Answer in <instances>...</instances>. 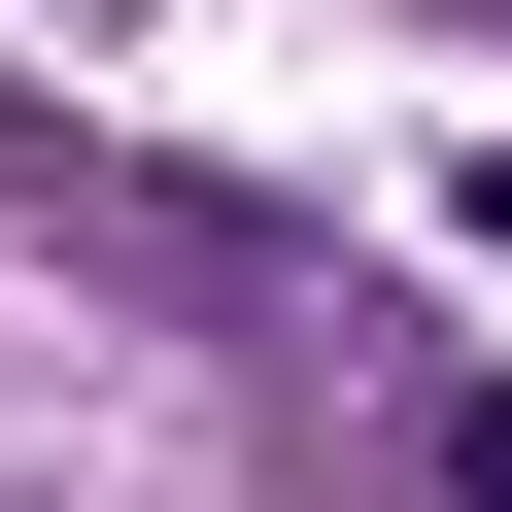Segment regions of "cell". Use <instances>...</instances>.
I'll use <instances>...</instances> for the list:
<instances>
[{"mask_svg": "<svg viewBox=\"0 0 512 512\" xmlns=\"http://www.w3.org/2000/svg\"><path fill=\"white\" fill-rule=\"evenodd\" d=\"M444 512H512V376H478V410H444Z\"/></svg>", "mask_w": 512, "mask_h": 512, "instance_id": "6da1fadb", "label": "cell"}, {"mask_svg": "<svg viewBox=\"0 0 512 512\" xmlns=\"http://www.w3.org/2000/svg\"><path fill=\"white\" fill-rule=\"evenodd\" d=\"M478 35H512V0H478Z\"/></svg>", "mask_w": 512, "mask_h": 512, "instance_id": "7a4b0ae2", "label": "cell"}]
</instances>
